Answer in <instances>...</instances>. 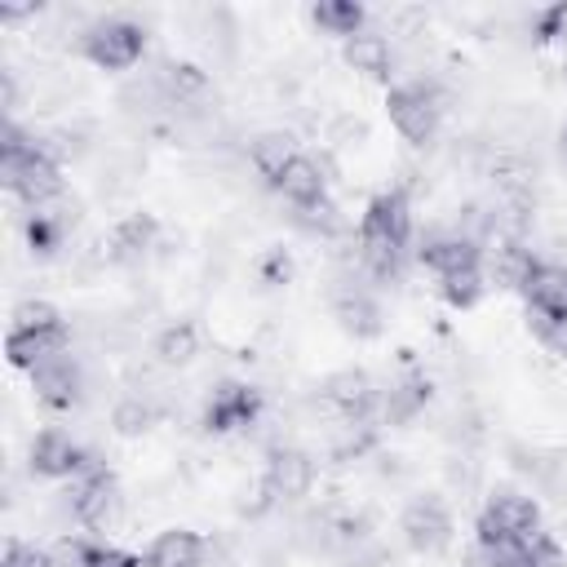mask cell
<instances>
[{"instance_id": "e0dca14e", "label": "cell", "mask_w": 567, "mask_h": 567, "mask_svg": "<svg viewBox=\"0 0 567 567\" xmlns=\"http://www.w3.org/2000/svg\"><path fill=\"white\" fill-rule=\"evenodd\" d=\"M199 563H204V540L190 527H168L146 549V567H199Z\"/></svg>"}, {"instance_id": "ac0fdd59", "label": "cell", "mask_w": 567, "mask_h": 567, "mask_svg": "<svg viewBox=\"0 0 567 567\" xmlns=\"http://www.w3.org/2000/svg\"><path fill=\"white\" fill-rule=\"evenodd\" d=\"M155 235H159V226H155V217L151 213H128L115 230H111V261H142L146 257V248L155 244Z\"/></svg>"}, {"instance_id": "83f0119b", "label": "cell", "mask_w": 567, "mask_h": 567, "mask_svg": "<svg viewBox=\"0 0 567 567\" xmlns=\"http://www.w3.org/2000/svg\"><path fill=\"white\" fill-rule=\"evenodd\" d=\"M159 416V408L146 399V394H128V399H120L115 403V430L120 434H142V430H151V421Z\"/></svg>"}, {"instance_id": "d6a6232c", "label": "cell", "mask_w": 567, "mask_h": 567, "mask_svg": "<svg viewBox=\"0 0 567 567\" xmlns=\"http://www.w3.org/2000/svg\"><path fill=\"white\" fill-rule=\"evenodd\" d=\"M288 275H292V257L284 248H270L266 261H261V279L266 284H288Z\"/></svg>"}, {"instance_id": "f1b7e54d", "label": "cell", "mask_w": 567, "mask_h": 567, "mask_svg": "<svg viewBox=\"0 0 567 567\" xmlns=\"http://www.w3.org/2000/svg\"><path fill=\"white\" fill-rule=\"evenodd\" d=\"M532 31H536V40H540V44H549V40H563V35H567V4H549V9H536V13H532Z\"/></svg>"}, {"instance_id": "6da1fadb", "label": "cell", "mask_w": 567, "mask_h": 567, "mask_svg": "<svg viewBox=\"0 0 567 567\" xmlns=\"http://www.w3.org/2000/svg\"><path fill=\"white\" fill-rule=\"evenodd\" d=\"M0 177L31 208H44V204H53L62 195V168H58V159L49 155V146H40L35 137H27L13 120H4V128H0Z\"/></svg>"}, {"instance_id": "7c38bea8", "label": "cell", "mask_w": 567, "mask_h": 567, "mask_svg": "<svg viewBox=\"0 0 567 567\" xmlns=\"http://www.w3.org/2000/svg\"><path fill=\"white\" fill-rule=\"evenodd\" d=\"M66 341H71L66 323H62V328H9V346H4V350H9V363H13V368L35 372L40 363L66 354Z\"/></svg>"}, {"instance_id": "cb8c5ba5", "label": "cell", "mask_w": 567, "mask_h": 567, "mask_svg": "<svg viewBox=\"0 0 567 567\" xmlns=\"http://www.w3.org/2000/svg\"><path fill=\"white\" fill-rule=\"evenodd\" d=\"M66 226H71V217L62 213V208H31V217H27V244H31V252H53V248H62V239H66Z\"/></svg>"}, {"instance_id": "9a60e30c", "label": "cell", "mask_w": 567, "mask_h": 567, "mask_svg": "<svg viewBox=\"0 0 567 567\" xmlns=\"http://www.w3.org/2000/svg\"><path fill=\"white\" fill-rule=\"evenodd\" d=\"M270 186H275L297 213H301V208H315V204L328 199V177H323V168H319L315 159H306V155H297Z\"/></svg>"}, {"instance_id": "d590c367", "label": "cell", "mask_w": 567, "mask_h": 567, "mask_svg": "<svg viewBox=\"0 0 567 567\" xmlns=\"http://www.w3.org/2000/svg\"><path fill=\"white\" fill-rule=\"evenodd\" d=\"M558 155H563V164H567V128H563V137H558Z\"/></svg>"}, {"instance_id": "e575fe53", "label": "cell", "mask_w": 567, "mask_h": 567, "mask_svg": "<svg viewBox=\"0 0 567 567\" xmlns=\"http://www.w3.org/2000/svg\"><path fill=\"white\" fill-rule=\"evenodd\" d=\"M97 567H142V558L137 554H124V549H106Z\"/></svg>"}, {"instance_id": "d4e9b609", "label": "cell", "mask_w": 567, "mask_h": 567, "mask_svg": "<svg viewBox=\"0 0 567 567\" xmlns=\"http://www.w3.org/2000/svg\"><path fill=\"white\" fill-rule=\"evenodd\" d=\"M155 354H159V363H168V368L190 363V359L199 354V332H195V323H186V319L168 323V328L155 337Z\"/></svg>"}, {"instance_id": "d6986e66", "label": "cell", "mask_w": 567, "mask_h": 567, "mask_svg": "<svg viewBox=\"0 0 567 567\" xmlns=\"http://www.w3.org/2000/svg\"><path fill=\"white\" fill-rule=\"evenodd\" d=\"M248 159H252V168H257L266 182H275V177L297 159V142H292V133H284V128L257 133V137L248 142Z\"/></svg>"}, {"instance_id": "7402d4cb", "label": "cell", "mask_w": 567, "mask_h": 567, "mask_svg": "<svg viewBox=\"0 0 567 567\" xmlns=\"http://www.w3.org/2000/svg\"><path fill=\"white\" fill-rule=\"evenodd\" d=\"M310 18L319 22V31H328V35H359L363 31V22H368V9L363 4H354V0H319L315 9H310Z\"/></svg>"}, {"instance_id": "52a82bcc", "label": "cell", "mask_w": 567, "mask_h": 567, "mask_svg": "<svg viewBox=\"0 0 567 567\" xmlns=\"http://www.w3.org/2000/svg\"><path fill=\"white\" fill-rule=\"evenodd\" d=\"M31 470L44 474V478H80L93 470V456L62 430H44L35 443H31Z\"/></svg>"}, {"instance_id": "836d02e7", "label": "cell", "mask_w": 567, "mask_h": 567, "mask_svg": "<svg viewBox=\"0 0 567 567\" xmlns=\"http://www.w3.org/2000/svg\"><path fill=\"white\" fill-rule=\"evenodd\" d=\"M536 332L554 354L567 359V319H536Z\"/></svg>"}, {"instance_id": "4fadbf2b", "label": "cell", "mask_w": 567, "mask_h": 567, "mask_svg": "<svg viewBox=\"0 0 567 567\" xmlns=\"http://www.w3.org/2000/svg\"><path fill=\"white\" fill-rule=\"evenodd\" d=\"M416 257H421L425 270H434V275L443 279V275H456V270H478L483 248H478V239L452 230V235H434V239H425Z\"/></svg>"}, {"instance_id": "4dcf8cb0", "label": "cell", "mask_w": 567, "mask_h": 567, "mask_svg": "<svg viewBox=\"0 0 567 567\" xmlns=\"http://www.w3.org/2000/svg\"><path fill=\"white\" fill-rule=\"evenodd\" d=\"M4 567H53V554L35 549V545H22L18 536L4 540Z\"/></svg>"}, {"instance_id": "ba28073f", "label": "cell", "mask_w": 567, "mask_h": 567, "mask_svg": "<svg viewBox=\"0 0 567 567\" xmlns=\"http://www.w3.org/2000/svg\"><path fill=\"white\" fill-rule=\"evenodd\" d=\"M403 540H408L416 554H439V549L452 540L447 505H443L439 496H416V501L403 509Z\"/></svg>"}, {"instance_id": "8fae6325", "label": "cell", "mask_w": 567, "mask_h": 567, "mask_svg": "<svg viewBox=\"0 0 567 567\" xmlns=\"http://www.w3.org/2000/svg\"><path fill=\"white\" fill-rule=\"evenodd\" d=\"M111 505H115V478H111L106 470H97V465H93L89 474L71 478V492H66V509H71V518H75V523H84V527H97V523H106Z\"/></svg>"}, {"instance_id": "277c9868", "label": "cell", "mask_w": 567, "mask_h": 567, "mask_svg": "<svg viewBox=\"0 0 567 567\" xmlns=\"http://www.w3.org/2000/svg\"><path fill=\"white\" fill-rule=\"evenodd\" d=\"M385 111H390L394 128H399L412 146H425V142H434V133H439L443 93H439L434 84H399V89H390Z\"/></svg>"}, {"instance_id": "2e32d148", "label": "cell", "mask_w": 567, "mask_h": 567, "mask_svg": "<svg viewBox=\"0 0 567 567\" xmlns=\"http://www.w3.org/2000/svg\"><path fill=\"white\" fill-rule=\"evenodd\" d=\"M523 297L536 319H567V270L563 266H532L523 279Z\"/></svg>"}, {"instance_id": "603a6c76", "label": "cell", "mask_w": 567, "mask_h": 567, "mask_svg": "<svg viewBox=\"0 0 567 567\" xmlns=\"http://www.w3.org/2000/svg\"><path fill=\"white\" fill-rule=\"evenodd\" d=\"M337 323L354 337H377L381 332V310L368 292H341L337 297Z\"/></svg>"}, {"instance_id": "4316f807", "label": "cell", "mask_w": 567, "mask_h": 567, "mask_svg": "<svg viewBox=\"0 0 567 567\" xmlns=\"http://www.w3.org/2000/svg\"><path fill=\"white\" fill-rule=\"evenodd\" d=\"M439 292H443V301H447V306L470 310V306L483 297V266H478V270H456V275H443V279H439Z\"/></svg>"}, {"instance_id": "484cf974", "label": "cell", "mask_w": 567, "mask_h": 567, "mask_svg": "<svg viewBox=\"0 0 567 567\" xmlns=\"http://www.w3.org/2000/svg\"><path fill=\"white\" fill-rule=\"evenodd\" d=\"M514 567H567V554L549 532H536L514 549Z\"/></svg>"}, {"instance_id": "5b68a950", "label": "cell", "mask_w": 567, "mask_h": 567, "mask_svg": "<svg viewBox=\"0 0 567 567\" xmlns=\"http://www.w3.org/2000/svg\"><path fill=\"white\" fill-rule=\"evenodd\" d=\"M146 53V31L128 18H106L84 31V58L102 71H128Z\"/></svg>"}, {"instance_id": "8992f818", "label": "cell", "mask_w": 567, "mask_h": 567, "mask_svg": "<svg viewBox=\"0 0 567 567\" xmlns=\"http://www.w3.org/2000/svg\"><path fill=\"white\" fill-rule=\"evenodd\" d=\"M257 416H261V394L244 381H221L213 390V399L204 403V430H213V434L248 430Z\"/></svg>"}, {"instance_id": "5bb4252c", "label": "cell", "mask_w": 567, "mask_h": 567, "mask_svg": "<svg viewBox=\"0 0 567 567\" xmlns=\"http://www.w3.org/2000/svg\"><path fill=\"white\" fill-rule=\"evenodd\" d=\"M323 399L346 416V421H368V412L377 408V385L368 372L359 368H341L323 381Z\"/></svg>"}, {"instance_id": "3957f363", "label": "cell", "mask_w": 567, "mask_h": 567, "mask_svg": "<svg viewBox=\"0 0 567 567\" xmlns=\"http://www.w3.org/2000/svg\"><path fill=\"white\" fill-rule=\"evenodd\" d=\"M478 545H523L540 532V505L518 492H501L478 514Z\"/></svg>"}, {"instance_id": "1f68e13d", "label": "cell", "mask_w": 567, "mask_h": 567, "mask_svg": "<svg viewBox=\"0 0 567 567\" xmlns=\"http://www.w3.org/2000/svg\"><path fill=\"white\" fill-rule=\"evenodd\" d=\"M297 221H301L306 230H319V235H337V230H341V217H337V208H332L328 199L315 204V208H301Z\"/></svg>"}, {"instance_id": "7a4b0ae2", "label": "cell", "mask_w": 567, "mask_h": 567, "mask_svg": "<svg viewBox=\"0 0 567 567\" xmlns=\"http://www.w3.org/2000/svg\"><path fill=\"white\" fill-rule=\"evenodd\" d=\"M412 239V208L403 190H381L368 199L359 221V261L377 279H394L403 266V248Z\"/></svg>"}, {"instance_id": "44dd1931", "label": "cell", "mask_w": 567, "mask_h": 567, "mask_svg": "<svg viewBox=\"0 0 567 567\" xmlns=\"http://www.w3.org/2000/svg\"><path fill=\"white\" fill-rule=\"evenodd\" d=\"M425 403H430V381H425V377H403V381H394L390 394L381 399V416H385L390 425H403V421H412Z\"/></svg>"}, {"instance_id": "ffe728a7", "label": "cell", "mask_w": 567, "mask_h": 567, "mask_svg": "<svg viewBox=\"0 0 567 567\" xmlns=\"http://www.w3.org/2000/svg\"><path fill=\"white\" fill-rule=\"evenodd\" d=\"M390 40L377 35V31H359L346 40V66H354L359 75H372V80H385L390 75Z\"/></svg>"}, {"instance_id": "9c48e42d", "label": "cell", "mask_w": 567, "mask_h": 567, "mask_svg": "<svg viewBox=\"0 0 567 567\" xmlns=\"http://www.w3.org/2000/svg\"><path fill=\"white\" fill-rule=\"evenodd\" d=\"M31 385H35V399H40L44 408L66 412V408H75L80 394H84V372H80L75 359L58 354V359H49V363H40V368L31 372Z\"/></svg>"}, {"instance_id": "f546056e", "label": "cell", "mask_w": 567, "mask_h": 567, "mask_svg": "<svg viewBox=\"0 0 567 567\" xmlns=\"http://www.w3.org/2000/svg\"><path fill=\"white\" fill-rule=\"evenodd\" d=\"M13 328H62V315L49 301H22L13 310Z\"/></svg>"}, {"instance_id": "30bf717a", "label": "cell", "mask_w": 567, "mask_h": 567, "mask_svg": "<svg viewBox=\"0 0 567 567\" xmlns=\"http://www.w3.org/2000/svg\"><path fill=\"white\" fill-rule=\"evenodd\" d=\"M266 492L275 501H301L310 487H315V461L297 447H275L270 461H266V474H261Z\"/></svg>"}]
</instances>
